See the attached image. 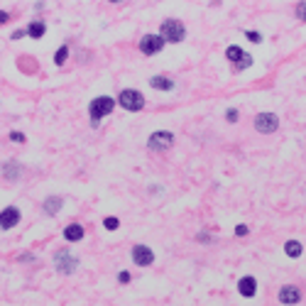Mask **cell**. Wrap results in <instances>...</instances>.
I'll return each mask as SVG.
<instances>
[{
	"label": "cell",
	"mask_w": 306,
	"mask_h": 306,
	"mask_svg": "<svg viewBox=\"0 0 306 306\" xmlns=\"http://www.w3.org/2000/svg\"><path fill=\"white\" fill-rule=\"evenodd\" d=\"M132 262L140 265V267H149L155 262V252L147 247V245H135L132 247Z\"/></svg>",
	"instance_id": "cell-9"
},
{
	"label": "cell",
	"mask_w": 306,
	"mask_h": 306,
	"mask_svg": "<svg viewBox=\"0 0 306 306\" xmlns=\"http://www.w3.org/2000/svg\"><path fill=\"white\" fill-rule=\"evenodd\" d=\"M69 52H71V49L66 47H59V52H57V57H54V64L57 66H64L66 64V59H69Z\"/></svg>",
	"instance_id": "cell-19"
},
{
	"label": "cell",
	"mask_w": 306,
	"mask_h": 306,
	"mask_svg": "<svg viewBox=\"0 0 306 306\" xmlns=\"http://www.w3.org/2000/svg\"><path fill=\"white\" fill-rule=\"evenodd\" d=\"M115 108V98L111 96H98L91 100V106H88V118H91V123L98 125V120L100 118H106V115H111Z\"/></svg>",
	"instance_id": "cell-1"
},
{
	"label": "cell",
	"mask_w": 306,
	"mask_h": 306,
	"mask_svg": "<svg viewBox=\"0 0 306 306\" xmlns=\"http://www.w3.org/2000/svg\"><path fill=\"white\" fill-rule=\"evenodd\" d=\"M172 145H174V135H172V132H167V130H157V132H152V135H149V140H147V147H149V149H155V152L169 149Z\"/></svg>",
	"instance_id": "cell-6"
},
{
	"label": "cell",
	"mask_w": 306,
	"mask_h": 306,
	"mask_svg": "<svg viewBox=\"0 0 306 306\" xmlns=\"http://www.w3.org/2000/svg\"><path fill=\"white\" fill-rule=\"evenodd\" d=\"M160 37L164 42H181L186 37V27L181 20H164L160 27Z\"/></svg>",
	"instance_id": "cell-3"
},
{
	"label": "cell",
	"mask_w": 306,
	"mask_h": 306,
	"mask_svg": "<svg viewBox=\"0 0 306 306\" xmlns=\"http://www.w3.org/2000/svg\"><path fill=\"white\" fill-rule=\"evenodd\" d=\"M54 265H57V272L71 274V272H76V267H79V258L71 255V250H59L54 255Z\"/></svg>",
	"instance_id": "cell-4"
},
{
	"label": "cell",
	"mask_w": 306,
	"mask_h": 306,
	"mask_svg": "<svg viewBox=\"0 0 306 306\" xmlns=\"http://www.w3.org/2000/svg\"><path fill=\"white\" fill-rule=\"evenodd\" d=\"M238 291H240L242 296L252 299L255 291H258V279H255V277H242L240 282H238Z\"/></svg>",
	"instance_id": "cell-12"
},
{
	"label": "cell",
	"mask_w": 306,
	"mask_h": 306,
	"mask_svg": "<svg viewBox=\"0 0 306 306\" xmlns=\"http://www.w3.org/2000/svg\"><path fill=\"white\" fill-rule=\"evenodd\" d=\"M277 296H279V304H284V306H294L301 301V291H299V287H294V284L282 287Z\"/></svg>",
	"instance_id": "cell-10"
},
{
	"label": "cell",
	"mask_w": 306,
	"mask_h": 306,
	"mask_svg": "<svg viewBox=\"0 0 306 306\" xmlns=\"http://www.w3.org/2000/svg\"><path fill=\"white\" fill-rule=\"evenodd\" d=\"M8 20H10V13H5V10H0V25H3V22H8Z\"/></svg>",
	"instance_id": "cell-27"
},
{
	"label": "cell",
	"mask_w": 306,
	"mask_h": 306,
	"mask_svg": "<svg viewBox=\"0 0 306 306\" xmlns=\"http://www.w3.org/2000/svg\"><path fill=\"white\" fill-rule=\"evenodd\" d=\"M118 103H120V108H125L130 113H140L145 108V96L140 91H135V88H125V91H120Z\"/></svg>",
	"instance_id": "cell-2"
},
{
	"label": "cell",
	"mask_w": 306,
	"mask_h": 306,
	"mask_svg": "<svg viewBox=\"0 0 306 306\" xmlns=\"http://www.w3.org/2000/svg\"><path fill=\"white\" fill-rule=\"evenodd\" d=\"M103 226L108 228V230H118V226H120V221H118V218H111V216H108V218H106V221H103Z\"/></svg>",
	"instance_id": "cell-20"
},
{
	"label": "cell",
	"mask_w": 306,
	"mask_h": 306,
	"mask_svg": "<svg viewBox=\"0 0 306 306\" xmlns=\"http://www.w3.org/2000/svg\"><path fill=\"white\" fill-rule=\"evenodd\" d=\"M17 223H20V209H15V206L3 209V213H0V228H3V230H10V228H15Z\"/></svg>",
	"instance_id": "cell-11"
},
{
	"label": "cell",
	"mask_w": 306,
	"mask_h": 306,
	"mask_svg": "<svg viewBox=\"0 0 306 306\" xmlns=\"http://www.w3.org/2000/svg\"><path fill=\"white\" fill-rule=\"evenodd\" d=\"M149 86L157 88V91H172L174 88V81L169 79V76H152L149 79Z\"/></svg>",
	"instance_id": "cell-14"
},
{
	"label": "cell",
	"mask_w": 306,
	"mask_h": 306,
	"mask_svg": "<svg viewBox=\"0 0 306 306\" xmlns=\"http://www.w3.org/2000/svg\"><path fill=\"white\" fill-rule=\"evenodd\" d=\"M118 282H120V284H128V282H130V272H120V274H118Z\"/></svg>",
	"instance_id": "cell-25"
},
{
	"label": "cell",
	"mask_w": 306,
	"mask_h": 306,
	"mask_svg": "<svg viewBox=\"0 0 306 306\" xmlns=\"http://www.w3.org/2000/svg\"><path fill=\"white\" fill-rule=\"evenodd\" d=\"M226 118L230 120V123H235V120H238V111H235V108H230V111L226 113Z\"/></svg>",
	"instance_id": "cell-24"
},
{
	"label": "cell",
	"mask_w": 306,
	"mask_h": 306,
	"mask_svg": "<svg viewBox=\"0 0 306 306\" xmlns=\"http://www.w3.org/2000/svg\"><path fill=\"white\" fill-rule=\"evenodd\" d=\"M44 32H47V25H44V22H32V25L27 27V37H34V39L44 37Z\"/></svg>",
	"instance_id": "cell-17"
},
{
	"label": "cell",
	"mask_w": 306,
	"mask_h": 306,
	"mask_svg": "<svg viewBox=\"0 0 306 306\" xmlns=\"http://www.w3.org/2000/svg\"><path fill=\"white\" fill-rule=\"evenodd\" d=\"M64 238L69 242H79L83 240V226H79V223H71V226L64 228Z\"/></svg>",
	"instance_id": "cell-13"
},
{
	"label": "cell",
	"mask_w": 306,
	"mask_h": 306,
	"mask_svg": "<svg viewBox=\"0 0 306 306\" xmlns=\"http://www.w3.org/2000/svg\"><path fill=\"white\" fill-rule=\"evenodd\" d=\"M296 17L306 22V3H299V5H296Z\"/></svg>",
	"instance_id": "cell-21"
},
{
	"label": "cell",
	"mask_w": 306,
	"mask_h": 306,
	"mask_svg": "<svg viewBox=\"0 0 306 306\" xmlns=\"http://www.w3.org/2000/svg\"><path fill=\"white\" fill-rule=\"evenodd\" d=\"M245 37H247L250 42H255V44H260V42H262V34H260V32H245Z\"/></svg>",
	"instance_id": "cell-22"
},
{
	"label": "cell",
	"mask_w": 306,
	"mask_h": 306,
	"mask_svg": "<svg viewBox=\"0 0 306 306\" xmlns=\"http://www.w3.org/2000/svg\"><path fill=\"white\" fill-rule=\"evenodd\" d=\"M301 250H304V247H301V242H299V240H289L287 245H284V252H287L289 258H299V255H301Z\"/></svg>",
	"instance_id": "cell-18"
},
{
	"label": "cell",
	"mask_w": 306,
	"mask_h": 306,
	"mask_svg": "<svg viewBox=\"0 0 306 306\" xmlns=\"http://www.w3.org/2000/svg\"><path fill=\"white\" fill-rule=\"evenodd\" d=\"M3 174H5L8 181L20 179V164H17V162H5V164H3Z\"/></svg>",
	"instance_id": "cell-16"
},
{
	"label": "cell",
	"mask_w": 306,
	"mask_h": 306,
	"mask_svg": "<svg viewBox=\"0 0 306 306\" xmlns=\"http://www.w3.org/2000/svg\"><path fill=\"white\" fill-rule=\"evenodd\" d=\"M226 57L228 62H233V71H242V69H247V66H252V57L240 47H228L226 49Z\"/></svg>",
	"instance_id": "cell-5"
},
{
	"label": "cell",
	"mask_w": 306,
	"mask_h": 306,
	"mask_svg": "<svg viewBox=\"0 0 306 306\" xmlns=\"http://www.w3.org/2000/svg\"><path fill=\"white\" fill-rule=\"evenodd\" d=\"M162 49H164V39H162L160 34H145V37L140 39V52L147 54V57L160 54Z\"/></svg>",
	"instance_id": "cell-8"
},
{
	"label": "cell",
	"mask_w": 306,
	"mask_h": 306,
	"mask_svg": "<svg viewBox=\"0 0 306 306\" xmlns=\"http://www.w3.org/2000/svg\"><path fill=\"white\" fill-rule=\"evenodd\" d=\"M279 128V118L274 113H258L255 115V130L262 135H272Z\"/></svg>",
	"instance_id": "cell-7"
},
{
	"label": "cell",
	"mask_w": 306,
	"mask_h": 306,
	"mask_svg": "<svg viewBox=\"0 0 306 306\" xmlns=\"http://www.w3.org/2000/svg\"><path fill=\"white\" fill-rule=\"evenodd\" d=\"M62 198L59 196H49V198H44V213H49V216H57L59 213V209H62Z\"/></svg>",
	"instance_id": "cell-15"
},
{
	"label": "cell",
	"mask_w": 306,
	"mask_h": 306,
	"mask_svg": "<svg viewBox=\"0 0 306 306\" xmlns=\"http://www.w3.org/2000/svg\"><path fill=\"white\" fill-rule=\"evenodd\" d=\"M10 140L13 142H25V135L22 132H10Z\"/></svg>",
	"instance_id": "cell-23"
},
{
	"label": "cell",
	"mask_w": 306,
	"mask_h": 306,
	"mask_svg": "<svg viewBox=\"0 0 306 306\" xmlns=\"http://www.w3.org/2000/svg\"><path fill=\"white\" fill-rule=\"evenodd\" d=\"M235 235H238V238H242V235H247V226H242V223H240V226L235 228Z\"/></svg>",
	"instance_id": "cell-26"
}]
</instances>
